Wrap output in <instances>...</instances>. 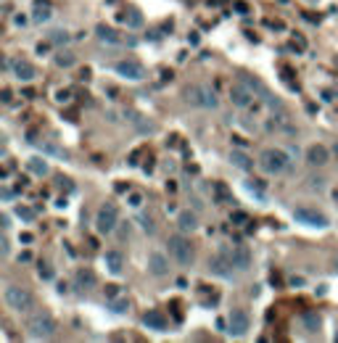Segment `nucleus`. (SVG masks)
<instances>
[{
	"label": "nucleus",
	"mask_w": 338,
	"mask_h": 343,
	"mask_svg": "<svg viewBox=\"0 0 338 343\" xmlns=\"http://www.w3.org/2000/svg\"><path fill=\"white\" fill-rule=\"evenodd\" d=\"M14 21H16L18 26H24V24H26V16H16V18H14Z\"/></svg>",
	"instance_id": "ea45409f"
},
{
	"label": "nucleus",
	"mask_w": 338,
	"mask_h": 343,
	"mask_svg": "<svg viewBox=\"0 0 338 343\" xmlns=\"http://www.w3.org/2000/svg\"><path fill=\"white\" fill-rule=\"evenodd\" d=\"M232 222H236V225H246L248 214H246V211H232Z\"/></svg>",
	"instance_id": "2f4dec72"
},
{
	"label": "nucleus",
	"mask_w": 338,
	"mask_h": 343,
	"mask_svg": "<svg viewBox=\"0 0 338 343\" xmlns=\"http://www.w3.org/2000/svg\"><path fill=\"white\" fill-rule=\"evenodd\" d=\"M230 164H232V166H238V169H243V172H251V169H254L251 156H248V153H243V151H232V153H230Z\"/></svg>",
	"instance_id": "4be33fe9"
},
{
	"label": "nucleus",
	"mask_w": 338,
	"mask_h": 343,
	"mask_svg": "<svg viewBox=\"0 0 338 343\" xmlns=\"http://www.w3.org/2000/svg\"><path fill=\"white\" fill-rule=\"evenodd\" d=\"M294 219L298 225H306V227H317V230H325L328 227V217L317 209H309V206H298L294 211Z\"/></svg>",
	"instance_id": "6e6552de"
},
{
	"label": "nucleus",
	"mask_w": 338,
	"mask_h": 343,
	"mask_svg": "<svg viewBox=\"0 0 338 343\" xmlns=\"http://www.w3.org/2000/svg\"><path fill=\"white\" fill-rule=\"evenodd\" d=\"M333 156H336V159H338V143L333 145Z\"/></svg>",
	"instance_id": "37998d69"
},
{
	"label": "nucleus",
	"mask_w": 338,
	"mask_h": 343,
	"mask_svg": "<svg viewBox=\"0 0 338 343\" xmlns=\"http://www.w3.org/2000/svg\"><path fill=\"white\" fill-rule=\"evenodd\" d=\"M143 325L148 330H156V333H164L166 330V317L158 309H151V312H146L143 314Z\"/></svg>",
	"instance_id": "f3484780"
},
{
	"label": "nucleus",
	"mask_w": 338,
	"mask_h": 343,
	"mask_svg": "<svg viewBox=\"0 0 338 343\" xmlns=\"http://www.w3.org/2000/svg\"><path fill=\"white\" fill-rule=\"evenodd\" d=\"M16 214L22 217V219H26V222H32L34 219V209H26V206H18L16 209Z\"/></svg>",
	"instance_id": "c85d7f7f"
},
{
	"label": "nucleus",
	"mask_w": 338,
	"mask_h": 343,
	"mask_svg": "<svg viewBox=\"0 0 338 343\" xmlns=\"http://www.w3.org/2000/svg\"><path fill=\"white\" fill-rule=\"evenodd\" d=\"M177 227H180L182 233H193V230L198 227V217H196L193 211H180V214H177Z\"/></svg>",
	"instance_id": "aec40b11"
},
{
	"label": "nucleus",
	"mask_w": 338,
	"mask_h": 343,
	"mask_svg": "<svg viewBox=\"0 0 338 343\" xmlns=\"http://www.w3.org/2000/svg\"><path fill=\"white\" fill-rule=\"evenodd\" d=\"M127 203H130V206H132V209H140V206H143V196H140V193H130Z\"/></svg>",
	"instance_id": "c756f323"
},
{
	"label": "nucleus",
	"mask_w": 338,
	"mask_h": 343,
	"mask_svg": "<svg viewBox=\"0 0 338 343\" xmlns=\"http://www.w3.org/2000/svg\"><path fill=\"white\" fill-rule=\"evenodd\" d=\"M119 21H124L130 29H140V26H143V13H140L138 8H130V11L119 13Z\"/></svg>",
	"instance_id": "412c9836"
},
{
	"label": "nucleus",
	"mask_w": 338,
	"mask_h": 343,
	"mask_svg": "<svg viewBox=\"0 0 338 343\" xmlns=\"http://www.w3.org/2000/svg\"><path fill=\"white\" fill-rule=\"evenodd\" d=\"M251 328V317L246 309H232L228 317V333L230 336H246Z\"/></svg>",
	"instance_id": "9d476101"
},
{
	"label": "nucleus",
	"mask_w": 338,
	"mask_h": 343,
	"mask_svg": "<svg viewBox=\"0 0 338 343\" xmlns=\"http://www.w3.org/2000/svg\"><path fill=\"white\" fill-rule=\"evenodd\" d=\"M50 16H53V8H50L48 0H34V8H32V21L42 24V21H50Z\"/></svg>",
	"instance_id": "a211bd4d"
},
{
	"label": "nucleus",
	"mask_w": 338,
	"mask_h": 343,
	"mask_svg": "<svg viewBox=\"0 0 338 343\" xmlns=\"http://www.w3.org/2000/svg\"><path fill=\"white\" fill-rule=\"evenodd\" d=\"M108 309L114 314H124L130 309V301L127 299H119V296H114V299H108Z\"/></svg>",
	"instance_id": "bb28decb"
},
{
	"label": "nucleus",
	"mask_w": 338,
	"mask_h": 343,
	"mask_svg": "<svg viewBox=\"0 0 338 343\" xmlns=\"http://www.w3.org/2000/svg\"><path fill=\"white\" fill-rule=\"evenodd\" d=\"M232 8H236L238 13H248V5H246V3H240V0H238V3H232Z\"/></svg>",
	"instance_id": "f704fd0d"
},
{
	"label": "nucleus",
	"mask_w": 338,
	"mask_h": 343,
	"mask_svg": "<svg viewBox=\"0 0 338 343\" xmlns=\"http://www.w3.org/2000/svg\"><path fill=\"white\" fill-rule=\"evenodd\" d=\"M330 161V151H328L325 145H312L306 151V164L309 166H325Z\"/></svg>",
	"instance_id": "dca6fc26"
},
{
	"label": "nucleus",
	"mask_w": 338,
	"mask_h": 343,
	"mask_svg": "<svg viewBox=\"0 0 338 343\" xmlns=\"http://www.w3.org/2000/svg\"><path fill=\"white\" fill-rule=\"evenodd\" d=\"M58 100H69V90H61L58 92Z\"/></svg>",
	"instance_id": "a19ab883"
},
{
	"label": "nucleus",
	"mask_w": 338,
	"mask_h": 343,
	"mask_svg": "<svg viewBox=\"0 0 338 343\" xmlns=\"http://www.w3.org/2000/svg\"><path fill=\"white\" fill-rule=\"evenodd\" d=\"M3 198H6V201H11V198H14V193L8 190V188H3Z\"/></svg>",
	"instance_id": "79ce46f5"
},
{
	"label": "nucleus",
	"mask_w": 338,
	"mask_h": 343,
	"mask_svg": "<svg viewBox=\"0 0 338 343\" xmlns=\"http://www.w3.org/2000/svg\"><path fill=\"white\" fill-rule=\"evenodd\" d=\"M103 264H106V270L111 275H122V270H124V256H122L119 251H106Z\"/></svg>",
	"instance_id": "6ab92c4d"
},
{
	"label": "nucleus",
	"mask_w": 338,
	"mask_h": 343,
	"mask_svg": "<svg viewBox=\"0 0 338 343\" xmlns=\"http://www.w3.org/2000/svg\"><path fill=\"white\" fill-rule=\"evenodd\" d=\"M50 42H56V45L64 42V45H66V42H69V34H66V32H53V34H50Z\"/></svg>",
	"instance_id": "7c9ffc66"
},
{
	"label": "nucleus",
	"mask_w": 338,
	"mask_h": 343,
	"mask_svg": "<svg viewBox=\"0 0 338 343\" xmlns=\"http://www.w3.org/2000/svg\"><path fill=\"white\" fill-rule=\"evenodd\" d=\"M294 156H298V151H294V148H267L259 156V169L264 174H283L290 169Z\"/></svg>",
	"instance_id": "f257e3e1"
},
{
	"label": "nucleus",
	"mask_w": 338,
	"mask_h": 343,
	"mask_svg": "<svg viewBox=\"0 0 338 343\" xmlns=\"http://www.w3.org/2000/svg\"><path fill=\"white\" fill-rule=\"evenodd\" d=\"M116 222H119V214H116V206L114 203H103L96 214V230L100 235H108L116 230Z\"/></svg>",
	"instance_id": "423d86ee"
},
{
	"label": "nucleus",
	"mask_w": 338,
	"mask_h": 343,
	"mask_svg": "<svg viewBox=\"0 0 338 343\" xmlns=\"http://www.w3.org/2000/svg\"><path fill=\"white\" fill-rule=\"evenodd\" d=\"M96 37L103 45H114V48H116V45H124V37H122L114 26H106V24H98L96 26Z\"/></svg>",
	"instance_id": "ddd939ff"
},
{
	"label": "nucleus",
	"mask_w": 338,
	"mask_h": 343,
	"mask_svg": "<svg viewBox=\"0 0 338 343\" xmlns=\"http://www.w3.org/2000/svg\"><path fill=\"white\" fill-rule=\"evenodd\" d=\"M0 251H3V254H11V246H8V240H6V238L0 240Z\"/></svg>",
	"instance_id": "e433bc0d"
},
{
	"label": "nucleus",
	"mask_w": 338,
	"mask_h": 343,
	"mask_svg": "<svg viewBox=\"0 0 338 343\" xmlns=\"http://www.w3.org/2000/svg\"><path fill=\"white\" fill-rule=\"evenodd\" d=\"M0 100H3V103H11V90H3V98Z\"/></svg>",
	"instance_id": "4c0bfd02"
},
{
	"label": "nucleus",
	"mask_w": 338,
	"mask_h": 343,
	"mask_svg": "<svg viewBox=\"0 0 338 343\" xmlns=\"http://www.w3.org/2000/svg\"><path fill=\"white\" fill-rule=\"evenodd\" d=\"M320 314H317V312H304L302 314V325L309 330V333H317V330H320Z\"/></svg>",
	"instance_id": "5701e85b"
},
{
	"label": "nucleus",
	"mask_w": 338,
	"mask_h": 343,
	"mask_svg": "<svg viewBox=\"0 0 338 343\" xmlns=\"http://www.w3.org/2000/svg\"><path fill=\"white\" fill-rule=\"evenodd\" d=\"M140 227H143L146 233H154V230H156V227H154V219H151V217H140Z\"/></svg>",
	"instance_id": "473e14b6"
},
{
	"label": "nucleus",
	"mask_w": 338,
	"mask_h": 343,
	"mask_svg": "<svg viewBox=\"0 0 338 343\" xmlns=\"http://www.w3.org/2000/svg\"><path fill=\"white\" fill-rule=\"evenodd\" d=\"M185 100L190 106H198V108H217L220 106L217 92H214L209 85H190V87H185Z\"/></svg>",
	"instance_id": "7ed1b4c3"
},
{
	"label": "nucleus",
	"mask_w": 338,
	"mask_h": 343,
	"mask_svg": "<svg viewBox=\"0 0 338 343\" xmlns=\"http://www.w3.org/2000/svg\"><path fill=\"white\" fill-rule=\"evenodd\" d=\"M8 66L14 69V74H16V79H18V82H32V79L37 77V69L32 66L30 61H24V58L8 61Z\"/></svg>",
	"instance_id": "f8f14e48"
},
{
	"label": "nucleus",
	"mask_w": 338,
	"mask_h": 343,
	"mask_svg": "<svg viewBox=\"0 0 338 343\" xmlns=\"http://www.w3.org/2000/svg\"><path fill=\"white\" fill-rule=\"evenodd\" d=\"M254 100H256V92H254L246 82H232L230 85V103L236 108H251Z\"/></svg>",
	"instance_id": "0eeeda50"
},
{
	"label": "nucleus",
	"mask_w": 338,
	"mask_h": 343,
	"mask_svg": "<svg viewBox=\"0 0 338 343\" xmlns=\"http://www.w3.org/2000/svg\"><path fill=\"white\" fill-rule=\"evenodd\" d=\"M53 61H56V66H64V69H66V66H74V61H77V58H74V53H69V50H58Z\"/></svg>",
	"instance_id": "a878e982"
},
{
	"label": "nucleus",
	"mask_w": 338,
	"mask_h": 343,
	"mask_svg": "<svg viewBox=\"0 0 338 343\" xmlns=\"http://www.w3.org/2000/svg\"><path fill=\"white\" fill-rule=\"evenodd\" d=\"M74 283H77V288H92V285H96V275L90 270H80L74 275Z\"/></svg>",
	"instance_id": "b1692460"
},
{
	"label": "nucleus",
	"mask_w": 338,
	"mask_h": 343,
	"mask_svg": "<svg viewBox=\"0 0 338 343\" xmlns=\"http://www.w3.org/2000/svg\"><path fill=\"white\" fill-rule=\"evenodd\" d=\"M230 262H232V267H236V270L246 272L248 267H251V251H248V246H232Z\"/></svg>",
	"instance_id": "4468645a"
},
{
	"label": "nucleus",
	"mask_w": 338,
	"mask_h": 343,
	"mask_svg": "<svg viewBox=\"0 0 338 343\" xmlns=\"http://www.w3.org/2000/svg\"><path fill=\"white\" fill-rule=\"evenodd\" d=\"M114 71L119 74V77H124V79H132V82L146 79V66H143V63H140V61H135V58L116 61V63H114Z\"/></svg>",
	"instance_id": "1a4fd4ad"
},
{
	"label": "nucleus",
	"mask_w": 338,
	"mask_h": 343,
	"mask_svg": "<svg viewBox=\"0 0 338 343\" xmlns=\"http://www.w3.org/2000/svg\"><path fill=\"white\" fill-rule=\"evenodd\" d=\"M106 296H108V299L119 296V285H106Z\"/></svg>",
	"instance_id": "72a5a7b5"
},
{
	"label": "nucleus",
	"mask_w": 338,
	"mask_h": 343,
	"mask_svg": "<svg viewBox=\"0 0 338 343\" xmlns=\"http://www.w3.org/2000/svg\"><path fill=\"white\" fill-rule=\"evenodd\" d=\"M40 277H42V280H50V277H53V272L48 270V267H45V270L40 267Z\"/></svg>",
	"instance_id": "c9c22d12"
},
{
	"label": "nucleus",
	"mask_w": 338,
	"mask_h": 343,
	"mask_svg": "<svg viewBox=\"0 0 338 343\" xmlns=\"http://www.w3.org/2000/svg\"><path fill=\"white\" fill-rule=\"evenodd\" d=\"M214 193H217V201H220V203H236V201H232V196L228 193V188H224L222 182L214 185Z\"/></svg>",
	"instance_id": "cd10ccee"
},
{
	"label": "nucleus",
	"mask_w": 338,
	"mask_h": 343,
	"mask_svg": "<svg viewBox=\"0 0 338 343\" xmlns=\"http://www.w3.org/2000/svg\"><path fill=\"white\" fill-rule=\"evenodd\" d=\"M166 246H169V254L174 256L177 264H182V267H190L193 264V246H190V240H188V238L172 235Z\"/></svg>",
	"instance_id": "39448f33"
},
{
	"label": "nucleus",
	"mask_w": 338,
	"mask_h": 343,
	"mask_svg": "<svg viewBox=\"0 0 338 343\" xmlns=\"http://www.w3.org/2000/svg\"><path fill=\"white\" fill-rule=\"evenodd\" d=\"M26 333H30V338L34 341H48L56 336V320L50 317V312H34L30 320H26Z\"/></svg>",
	"instance_id": "f03ea898"
},
{
	"label": "nucleus",
	"mask_w": 338,
	"mask_h": 343,
	"mask_svg": "<svg viewBox=\"0 0 338 343\" xmlns=\"http://www.w3.org/2000/svg\"><path fill=\"white\" fill-rule=\"evenodd\" d=\"M3 299H6V304L14 312H30L32 304H34L32 293L26 291V288H18V285H8V288L3 291Z\"/></svg>",
	"instance_id": "20e7f679"
},
{
	"label": "nucleus",
	"mask_w": 338,
	"mask_h": 343,
	"mask_svg": "<svg viewBox=\"0 0 338 343\" xmlns=\"http://www.w3.org/2000/svg\"><path fill=\"white\" fill-rule=\"evenodd\" d=\"M26 169H30L32 174H37V177H45V174H48V161H42V159H30L26 161Z\"/></svg>",
	"instance_id": "393cba45"
},
{
	"label": "nucleus",
	"mask_w": 338,
	"mask_h": 343,
	"mask_svg": "<svg viewBox=\"0 0 338 343\" xmlns=\"http://www.w3.org/2000/svg\"><path fill=\"white\" fill-rule=\"evenodd\" d=\"M0 225H3V227H8V225H11V219H8V214H3V217H0Z\"/></svg>",
	"instance_id": "58836bf2"
},
{
	"label": "nucleus",
	"mask_w": 338,
	"mask_h": 343,
	"mask_svg": "<svg viewBox=\"0 0 338 343\" xmlns=\"http://www.w3.org/2000/svg\"><path fill=\"white\" fill-rule=\"evenodd\" d=\"M209 267H212V272L217 275V277H224V280H230L232 277V262H230V254H217V256H212V262H209Z\"/></svg>",
	"instance_id": "9b49d317"
},
{
	"label": "nucleus",
	"mask_w": 338,
	"mask_h": 343,
	"mask_svg": "<svg viewBox=\"0 0 338 343\" xmlns=\"http://www.w3.org/2000/svg\"><path fill=\"white\" fill-rule=\"evenodd\" d=\"M148 270H151V275H156V277H164L169 272V259L162 251H151L148 254Z\"/></svg>",
	"instance_id": "2eb2a0df"
}]
</instances>
